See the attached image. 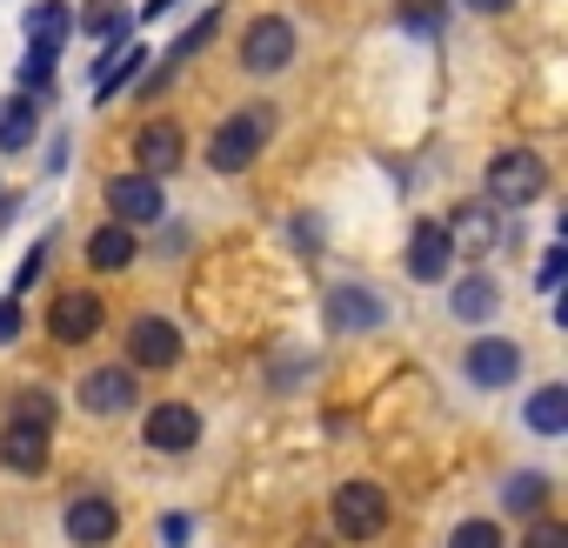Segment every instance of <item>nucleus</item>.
<instances>
[{"instance_id":"1","label":"nucleus","mask_w":568,"mask_h":548,"mask_svg":"<svg viewBox=\"0 0 568 548\" xmlns=\"http://www.w3.org/2000/svg\"><path fill=\"white\" fill-rule=\"evenodd\" d=\"M267 134H274V114H267V108L227 114V121L214 128V141H207V168H214V174H241V168L267 148Z\"/></svg>"},{"instance_id":"2","label":"nucleus","mask_w":568,"mask_h":548,"mask_svg":"<svg viewBox=\"0 0 568 548\" xmlns=\"http://www.w3.org/2000/svg\"><path fill=\"white\" fill-rule=\"evenodd\" d=\"M541 187H548L541 154H528V148H501V154L488 161V201H495V207H528Z\"/></svg>"},{"instance_id":"3","label":"nucleus","mask_w":568,"mask_h":548,"mask_svg":"<svg viewBox=\"0 0 568 548\" xmlns=\"http://www.w3.org/2000/svg\"><path fill=\"white\" fill-rule=\"evenodd\" d=\"M388 528V495L375 481H342L335 488V535L348 541H375Z\"/></svg>"},{"instance_id":"4","label":"nucleus","mask_w":568,"mask_h":548,"mask_svg":"<svg viewBox=\"0 0 568 548\" xmlns=\"http://www.w3.org/2000/svg\"><path fill=\"white\" fill-rule=\"evenodd\" d=\"M74 395H81L88 415H128V408L141 402V375H134L128 362H108V368H88Z\"/></svg>"},{"instance_id":"5","label":"nucleus","mask_w":568,"mask_h":548,"mask_svg":"<svg viewBox=\"0 0 568 548\" xmlns=\"http://www.w3.org/2000/svg\"><path fill=\"white\" fill-rule=\"evenodd\" d=\"M174 362H181V328L161 322V315H141V322L128 328V368H134V375H161V368H174Z\"/></svg>"},{"instance_id":"6","label":"nucleus","mask_w":568,"mask_h":548,"mask_svg":"<svg viewBox=\"0 0 568 548\" xmlns=\"http://www.w3.org/2000/svg\"><path fill=\"white\" fill-rule=\"evenodd\" d=\"M288 61H295V28L281 21V14H267V21L247 28V41H241V68L247 74H281Z\"/></svg>"},{"instance_id":"7","label":"nucleus","mask_w":568,"mask_h":548,"mask_svg":"<svg viewBox=\"0 0 568 548\" xmlns=\"http://www.w3.org/2000/svg\"><path fill=\"white\" fill-rule=\"evenodd\" d=\"M181 154H187V134H181V121H141V134H134V174H174L181 168Z\"/></svg>"},{"instance_id":"8","label":"nucleus","mask_w":568,"mask_h":548,"mask_svg":"<svg viewBox=\"0 0 568 548\" xmlns=\"http://www.w3.org/2000/svg\"><path fill=\"white\" fill-rule=\"evenodd\" d=\"M108 207H114L121 227H154L168 201H161V181L154 174H114L108 181Z\"/></svg>"},{"instance_id":"9","label":"nucleus","mask_w":568,"mask_h":548,"mask_svg":"<svg viewBox=\"0 0 568 548\" xmlns=\"http://www.w3.org/2000/svg\"><path fill=\"white\" fill-rule=\"evenodd\" d=\"M101 322H108V308H101V295H88V288H68V295H54V315H48V335L54 342H88V335H101Z\"/></svg>"},{"instance_id":"10","label":"nucleus","mask_w":568,"mask_h":548,"mask_svg":"<svg viewBox=\"0 0 568 548\" xmlns=\"http://www.w3.org/2000/svg\"><path fill=\"white\" fill-rule=\"evenodd\" d=\"M0 461H8V475H41L48 468V422L14 415L0 428Z\"/></svg>"},{"instance_id":"11","label":"nucleus","mask_w":568,"mask_h":548,"mask_svg":"<svg viewBox=\"0 0 568 548\" xmlns=\"http://www.w3.org/2000/svg\"><path fill=\"white\" fill-rule=\"evenodd\" d=\"M442 227H448V241H455L462 254H488V247L501 241V207H495V201H462Z\"/></svg>"},{"instance_id":"12","label":"nucleus","mask_w":568,"mask_h":548,"mask_svg":"<svg viewBox=\"0 0 568 548\" xmlns=\"http://www.w3.org/2000/svg\"><path fill=\"white\" fill-rule=\"evenodd\" d=\"M141 435H148V448H161V455H187V448L201 442V415H194L187 402H161V408L141 422Z\"/></svg>"},{"instance_id":"13","label":"nucleus","mask_w":568,"mask_h":548,"mask_svg":"<svg viewBox=\"0 0 568 548\" xmlns=\"http://www.w3.org/2000/svg\"><path fill=\"white\" fill-rule=\"evenodd\" d=\"M462 368H468L475 388H508V382L521 375V348L501 342V335H488V342H475V348L462 355Z\"/></svg>"},{"instance_id":"14","label":"nucleus","mask_w":568,"mask_h":548,"mask_svg":"<svg viewBox=\"0 0 568 548\" xmlns=\"http://www.w3.org/2000/svg\"><path fill=\"white\" fill-rule=\"evenodd\" d=\"M114 535H121V515H114L108 495H81V501H68V541H81V548H108Z\"/></svg>"},{"instance_id":"15","label":"nucleus","mask_w":568,"mask_h":548,"mask_svg":"<svg viewBox=\"0 0 568 548\" xmlns=\"http://www.w3.org/2000/svg\"><path fill=\"white\" fill-rule=\"evenodd\" d=\"M448 261H455L448 227L442 221H415V234H408V274H415V282H442Z\"/></svg>"},{"instance_id":"16","label":"nucleus","mask_w":568,"mask_h":548,"mask_svg":"<svg viewBox=\"0 0 568 548\" xmlns=\"http://www.w3.org/2000/svg\"><path fill=\"white\" fill-rule=\"evenodd\" d=\"M448 315H455V322H468V328H481V322H495V315H501V288L488 282V274H462V282L448 288Z\"/></svg>"},{"instance_id":"17","label":"nucleus","mask_w":568,"mask_h":548,"mask_svg":"<svg viewBox=\"0 0 568 548\" xmlns=\"http://www.w3.org/2000/svg\"><path fill=\"white\" fill-rule=\"evenodd\" d=\"M328 322H335L342 335H368V328H382V295H368V288H335V295H328Z\"/></svg>"},{"instance_id":"18","label":"nucleus","mask_w":568,"mask_h":548,"mask_svg":"<svg viewBox=\"0 0 568 548\" xmlns=\"http://www.w3.org/2000/svg\"><path fill=\"white\" fill-rule=\"evenodd\" d=\"M134 254H141V241H134V227H121V221H108V227H94V234H88V261H94L101 274L134 267Z\"/></svg>"},{"instance_id":"19","label":"nucleus","mask_w":568,"mask_h":548,"mask_svg":"<svg viewBox=\"0 0 568 548\" xmlns=\"http://www.w3.org/2000/svg\"><path fill=\"white\" fill-rule=\"evenodd\" d=\"M34 128H41V94H8L0 101V148H34Z\"/></svg>"},{"instance_id":"20","label":"nucleus","mask_w":568,"mask_h":548,"mask_svg":"<svg viewBox=\"0 0 568 548\" xmlns=\"http://www.w3.org/2000/svg\"><path fill=\"white\" fill-rule=\"evenodd\" d=\"M528 428H535V435H561V428H568V388H561V382H548V388L528 395Z\"/></svg>"},{"instance_id":"21","label":"nucleus","mask_w":568,"mask_h":548,"mask_svg":"<svg viewBox=\"0 0 568 548\" xmlns=\"http://www.w3.org/2000/svg\"><path fill=\"white\" fill-rule=\"evenodd\" d=\"M68 28H74V14L61 8V0H41V8L28 14V41H48V48H61V41H68Z\"/></svg>"},{"instance_id":"22","label":"nucleus","mask_w":568,"mask_h":548,"mask_svg":"<svg viewBox=\"0 0 568 548\" xmlns=\"http://www.w3.org/2000/svg\"><path fill=\"white\" fill-rule=\"evenodd\" d=\"M501 501H508L515 515H541V501H548V475H535V468H528V475H515V481L501 488Z\"/></svg>"},{"instance_id":"23","label":"nucleus","mask_w":568,"mask_h":548,"mask_svg":"<svg viewBox=\"0 0 568 548\" xmlns=\"http://www.w3.org/2000/svg\"><path fill=\"white\" fill-rule=\"evenodd\" d=\"M54 54H61V48L34 41V54L21 61V94H48V81H54Z\"/></svg>"},{"instance_id":"24","label":"nucleus","mask_w":568,"mask_h":548,"mask_svg":"<svg viewBox=\"0 0 568 548\" xmlns=\"http://www.w3.org/2000/svg\"><path fill=\"white\" fill-rule=\"evenodd\" d=\"M442 21H448L442 0H402V28L408 34H442Z\"/></svg>"},{"instance_id":"25","label":"nucleus","mask_w":568,"mask_h":548,"mask_svg":"<svg viewBox=\"0 0 568 548\" xmlns=\"http://www.w3.org/2000/svg\"><path fill=\"white\" fill-rule=\"evenodd\" d=\"M448 548H501V528H495V521H462V528L448 535Z\"/></svg>"},{"instance_id":"26","label":"nucleus","mask_w":568,"mask_h":548,"mask_svg":"<svg viewBox=\"0 0 568 548\" xmlns=\"http://www.w3.org/2000/svg\"><path fill=\"white\" fill-rule=\"evenodd\" d=\"M521 548H568V528H561V521H548V515H541V521H535V528H528V541H521Z\"/></svg>"},{"instance_id":"27","label":"nucleus","mask_w":568,"mask_h":548,"mask_svg":"<svg viewBox=\"0 0 568 548\" xmlns=\"http://www.w3.org/2000/svg\"><path fill=\"white\" fill-rule=\"evenodd\" d=\"M14 335H21V302L8 295V302H0V348H8Z\"/></svg>"},{"instance_id":"28","label":"nucleus","mask_w":568,"mask_h":548,"mask_svg":"<svg viewBox=\"0 0 568 548\" xmlns=\"http://www.w3.org/2000/svg\"><path fill=\"white\" fill-rule=\"evenodd\" d=\"M41 267H48V254H41V247H34V254H28V261H21V274H14V295H21V288H34V282H41Z\"/></svg>"},{"instance_id":"29","label":"nucleus","mask_w":568,"mask_h":548,"mask_svg":"<svg viewBox=\"0 0 568 548\" xmlns=\"http://www.w3.org/2000/svg\"><path fill=\"white\" fill-rule=\"evenodd\" d=\"M161 541L168 548H187V515H161Z\"/></svg>"},{"instance_id":"30","label":"nucleus","mask_w":568,"mask_h":548,"mask_svg":"<svg viewBox=\"0 0 568 548\" xmlns=\"http://www.w3.org/2000/svg\"><path fill=\"white\" fill-rule=\"evenodd\" d=\"M561 261H568L561 247H548V254H541V288H555V282H561Z\"/></svg>"},{"instance_id":"31","label":"nucleus","mask_w":568,"mask_h":548,"mask_svg":"<svg viewBox=\"0 0 568 548\" xmlns=\"http://www.w3.org/2000/svg\"><path fill=\"white\" fill-rule=\"evenodd\" d=\"M468 8H475V14H501V8H508V0H468Z\"/></svg>"},{"instance_id":"32","label":"nucleus","mask_w":568,"mask_h":548,"mask_svg":"<svg viewBox=\"0 0 568 548\" xmlns=\"http://www.w3.org/2000/svg\"><path fill=\"white\" fill-rule=\"evenodd\" d=\"M174 8V0H148V8H141V21H154V14H168Z\"/></svg>"}]
</instances>
